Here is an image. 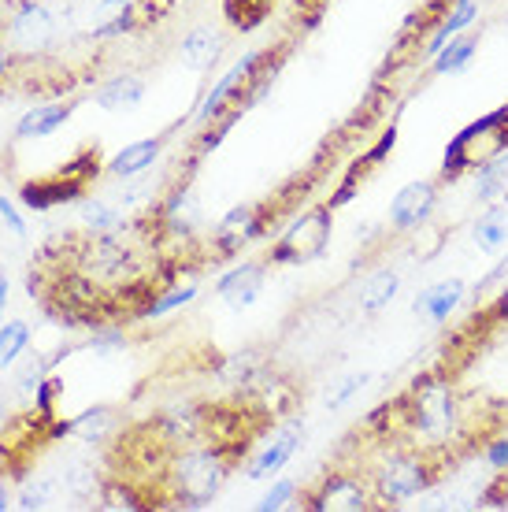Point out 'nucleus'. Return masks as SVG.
Wrapping results in <instances>:
<instances>
[{"instance_id": "nucleus-1", "label": "nucleus", "mask_w": 508, "mask_h": 512, "mask_svg": "<svg viewBox=\"0 0 508 512\" xmlns=\"http://www.w3.org/2000/svg\"><path fill=\"white\" fill-rule=\"evenodd\" d=\"M104 160L97 145H82L67 164H60L49 175H38V179L19 182L15 190V201L26 208V212H52L60 205H78L86 190L97 182V175L104 171Z\"/></svg>"}, {"instance_id": "nucleus-2", "label": "nucleus", "mask_w": 508, "mask_h": 512, "mask_svg": "<svg viewBox=\"0 0 508 512\" xmlns=\"http://www.w3.org/2000/svg\"><path fill=\"white\" fill-rule=\"evenodd\" d=\"M60 442V416L45 412L38 405L12 412L8 423L0 427V472L12 479H26L34 472V461L41 453Z\"/></svg>"}, {"instance_id": "nucleus-3", "label": "nucleus", "mask_w": 508, "mask_h": 512, "mask_svg": "<svg viewBox=\"0 0 508 512\" xmlns=\"http://www.w3.org/2000/svg\"><path fill=\"white\" fill-rule=\"evenodd\" d=\"M505 153H508V104L490 112V116L468 123L457 138L445 145L442 182H457L464 175H475L486 164L501 160Z\"/></svg>"}, {"instance_id": "nucleus-4", "label": "nucleus", "mask_w": 508, "mask_h": 512, "mask_svg": "<svg viewBox=\"0 0 508 512\" xmlns=\"http://www.w3.org/2000/svg\"><path fill=\"white\" fill-rule=\"evenodd\" d=\"M293 505L312 509V512L382 509L379 494H375V483H371L368 468H360V461H338L334 468H327L308 490H297V501H293Z\"/></svg>"}, {"instance_id": "nucleus-5", "label": "nucleus", "mask_w": 508, "mask_h": 512, "mask_svg": "<svg viewBox=\"0 0 508 512\" xmlns=\"http://www.w3.org/2000/svg\"><path fill=\"white\" fill-rule=\"evenodd\" d=\"M331 231H334V205L331 201L312 205L271 242V249L264 256L267 268H290V264H308V260L323 256V249L331 242Z\"/></svg>"}, {"instance_id": "nucleus-6", "label": "nucleus", "mask_w": 508, "mask_h": 512, "mask_svg": "<svg viewBox=\"0 0 508 512\" xmlns=\"http://www.w3.org/2000/svg\"><path fill=\"white\" fill-rule=\"evenodd\" d=\"M4 38H8V49L19 56L45 52V45H52L56 38V15L45 0H15L12 12L4 15Z\"/></svg>"}, {"instance_id": "nucleus-7", "label": "nucleus", "mask_w": 508, "mask_h": 512, "mask_svg": "<svg viewBox=\"0 0 508 512\" xmlns=\"http://www.w3.org/2000/svg\"><path fill=\"white\" fill-rule=\"evenodd\" d=\"M434 205H438V182H408L405 190L390 201V227L394 231H416L431 219Z\"/></svg>"}, {"instance_id": "nucleus-8", "label": "nucleus", "mask_w": 508, "mask_h": 512, "mask_svg": "<svg viewBox=\"0 0 508 512\" xmlns=\"http://www.w3.org/2000/svg\"><path fill=\"white\" fill-rule=\"evenodd\" d=\"M264 279H267V260H249V264H238L234 271H227L223 279L216 282V294L227 301L234 312H242L264 294Z\"/></svg>"}, {"instance_id": "nucleus-9", "label": "nucleus", "mask_w": 508, "mask_h": 512, "mask_svg": "<svg viewBox=\"0 0 508 512\" xmlns=\"http://www.w3.org/2000/svg\"><path fill=\"white\" fill-rule=\"evenodd\" d=\"M301 442H305V427L301 423H290V427H282L279 435L267 442V449L256 457L253 464H249V479H267V475L282 472L286 464H290V457L301 449Z\"/></svg>"}, {"instance_id": "nucleus-10", "label": "nucleus", "mask_w": 508, "mask_h": 512, "mask_svg": "<svg viewBox=\"0 0 508 512\" xmlns=\"http://www.w3.org/2000/svg\"><path fill=\"white\" fill-rule=\"evenodd\" d=\"M164 145H167V134H160V138L134 141V145H127V149H119V153L104 164V171H108V175H115V179H138L141 171H149V167L160 160Z\"/></svg>"}, {"instance_id": "nucleus-11", "label": "nucleus", "mask_w": 508, "mask_h": 512, "mask_svg": "<svg viewBox=\"0 0 508 512\" xmlns=\"http://www.w3.org/2000/svg\"><path fill=\"white\" fill-rule=\"evenodd\" d=\"M75 101H60V104H34L19 123H15V138L19 141H34V138H49L64 127L67 119L75 116Z\"/></svg>"}, {"instance_id": "nucleus-12", "label": "nucleus", "mask_w": 508, "mask_h": 512, "mask_svg": "<svg viewBox=\"0 0 508 512\" xmlns=\"http://www.w3.org/2000/svg\"><path fill=\"white\" fill-rule=\"evenodd\" d=\"M119 431H123V412L115 405H93L71 420V435H78L82 442H97V446H108Z\"/></svg>"}, {"instance_id": "nucleus-13", "label": "nucleus", "mask_w": 508, "mask_h": 512, "mask_svg": "<svg viewBox=\"0 0 508 512\" xmlns=\"http://www.w3.org/2000/svg\"><path fill=\"white\" fill-rule=\"evenodd\" d=\"M219 49H223V41H219L216 30L212 26H197L178 45V60L190 67V71H212L219 60Z\"/></svg>"}, {"instance_id": "nucleus-14", "label": "nucleus", "mask_w": 508, "mask_h": 512, "mask_svg": "<svg viewBox=\"0 0 508 512\" xmlns=\"http://www.w3.org/2000/svg\"><path fill=\"white\" fill-rule=\"evenodd\" d=\"M141 97H145V78L138 75H115L93 93L97 108H104V112H130L141 104Z\"/></svg>"}, {"instance_id": "nucleus-15", "label": "nucleus", "mask_w": 508, "mask_h": 512, "mask_svg": "<svg viewBox=\"0 0 508 512\" xmlns=\"http://www.w3.org/2000/svg\"><path fill=\"white\" fill-rule=\"evenodd\" d=\"M460 301H464V282L445 279V282H434V286H427V290L416 297V312H423V316H431V320L445 323L453 312H457Z\"/></svg>"}, {"instance_id": "nucleus-16", "label": "nucleus", "mask_w": 508, "mask_h": 512, "mask_svg": "<svg viewBox=\"0 0 508 512\" xmlns=\"http://www.w3.org/2000/svg\"><path fill=\"white\" fill-rule=\"evenodd\" d=\"M279 8V0H223V19L238 34H253L256 26H264L271 12Z\"/></svg>"}, {"instance_id": "nucleus-17", "label": "nucleus", "mask_w": 508, "mask_h": 512, "mask_svg": "<svg viewBox=\"0 0 508 512\" xmlns=\"http://www.w3.org/2000/svg\"><path fill=\"white\" fill-rule=\"evenodd\" d=\"M397 290H401L397 271H390V268L375 271V275L364 282V290H360V312H364V316H379L382 308L397 297Z\"/></svg>"}, {"instance_id": "nucleus-18", "label": "nucleus", "mask_w": 508, "mask_h": 512, "mask_svg": "<svg viewBox=\"0 0 508 512\" xmlns=\"http://www.w3.org/2000/svg\"><path fill=\"white\" fill-rule=\"evenodd\" d=\"M475 45H479V41L468 38V34L449 38V45L431 60V75H460V71L475 60Z\"/></svg>"}, {"instance_id": "nucleus-19", "label": "nucleus", "mask_w": 508, "mask_h": 512, "mask_svg": "<svg viewBox=\"0 0 508 512\" xmlns=\"http://www.w3.org/2000/svg\"><path fill=\"white\" fill-rule=\"evenodd\" d=\"M475 242L483 253H497L501 245L508 242V205H490L486 208V216L475 223Z\"/></svg>"}, {"instance_id": "nucleus-20", "label": "nucleus", "mask_w": 508, "mask_h": 512, "mask_svg": "<svg viewBox=\"0 0 508 512\" xmlns=\"http://www.w3.org/2000/svg\"><path fill=\"white\" fill-rule=\"evenodd\" d=\"M26 346H30V323L26 320H12L0 327V372L12 368L15 360L23 357Z\"/></svg>"}, {"instance_id": "nucleus-21", "label": "nucleus", "mask_w": 508, "mask_h": 512, "mask_svg": "<svg viewBox=\"0 0 508 512\" xmlns=\"http://www.w3.org/2000/svg\"><path fill=\"white\" fill-rule=\"evenodd\" d=\"M78 219H82V227H89V231H115V227L127 223V219L119 216V208L104 205V201H93V197H82V201H78Z\"/></svg>"}, {"instance_id": "nucleus-22", "label": "nucleus", "mask_w": 508, "mask_h": 512, "mask_svg": "<svg viewBox=\"0 0 508 512\" xmlns=\"http://www.w3.org/2000/svg\"><path fill=\"white\" fill-rule=\"evenodd\" d=\"M60 479H49V475H38V479H30L26 475V487H23V494L15 498V509H23V512H30V509H45V505H52V498L60 494Z\"/></svg>"}, {"instance_id": "nucleus-23", "label": "nucleus", "mask_w": 508, "mask_h": 512, "mask_svg": "<svg viewBox=\"0 0 508 512\" xmlns=\"http://www.w3.org/2000/svg\"><path fill=\"white\" fill-rule=\"evenodd\" d=\"M52 372V364L45 357H34L30 364H23L19 368V375H15V397L23 401V405H30L34 401V394H38V386L45 383V375Z\"/></svg>"}, {"instance_id": "nucleus-24", "label": "nucleus", "mask_w": 508, "mask_h": 512, "mask_svg": "<svg viewBox=\"0 0 508 512\" xmlns=\"http://www.w3.org/2000/svg\"><path fill=\"white\" fill-rule=\"evenodd\" d=\"M193 297H197V282H175V286H167L164 294L156 297L153 308H149V320H156V316H164V312H171V308H182V305H190Z\"/></svg>"}, {"instance_id": "nucleus-25", "label": "nucleus", "mask_w": 508, "mask_h": 512, "mask_svg": "<svg viewBox=\"0 0 508 512\" xmlns=\"http://www.w3.org/2000/svg\"><path fill=\"white\" fill-rule=\"evenodd\" d=\"M327 8H331V0H297V8H293V26H301V34L316 30L319 19L327 15Z\"/></svg>"}, {"instance_id": "nucleus-26", "label": "nucleus", "mask_w": 508, "mask_h": 512, "mask_svg": "<svg viewBox=\"0 0 508 512\" xmlns=\"http://www.w3.org/2000/svg\"><path fill=\"white\" fill-rule=\"evenodd\" d=\"M368 383H371L368 372H353L349 379H342V383H338V390H334L331 401H327V409H342V405H349V401H353V397L360 394Z\"/></svg>"}, {"instance_id": "nucleus-27", "label": "nucleus", "mask_w": 508, "mask_h": 512, "mask_svg": "<svg viewBox=\"0 0 508 512\" xmlns=\"http://www.w3.org/2000/svg\"><path fill=\"white\" fill-rule=\"evenodd\" d=\"M293 501H297V483H293V479H279V483H275V487L260 498V505H256V509L271 512V509H282V505H293Z\"/></svg>"}, {"instance_id": "nucleus-28", "label": "nucleus", "mask_w": 508, "mask_h": 512, "mask_svg": "<svg viewBox=\"0 0 508 512\" xmlns=\"http://www.w3.org/2000/svg\"><path fill=\"white\" fill-rule=\"evenodd\" d=\"M0 219H4V227H8L15 238H26L23 216H19V208L12 205V197H4V193H0Z\"/></svg>"}, {"instance_id": "nucleus-29", "label": "nucleus", "mask_w": 508, "mask_h": 512, "mask_svg": "<svg viewBox=\"0 0 508 512\" xmlns=\"http://www.w3.org/2000/svg\"><path fill=\"white\" fill-rule=\"evenodd\" d=\"M12 56L15 52L8 49V38H4V15H0V93L8 86V75H12Z\"/></svg>"}, {"instance_id": "nucleus-30", "label": "nucleus", "mask_w": 508, "mask_h": 512, "mask_svg": "<svg viewBox=\"0 0 508 512\" xmlns=\"http://www.w3.org/2000/svg\"><path fill=\"white\" fill-rule=\"evenodd\" d=\"M12 483H15L12 475H4V472H0V512H4V509H12V505H15V501H12Z\"/></svg>"}, {"instance_id": "nucleus-31", "label": "nucleus", "mask_w": 508, "mask_h": 512, "mask_svg": "<svg viewBox=\"0 0 508 512\" xmlns=\"http://www.w3.org/2000/svg\"><path fill=\"white\" fill-rule=\"evenodd\" d=\"M4 301H8V279L0 275V312H4Z\"/></svg>"}, {"instance_id": "nucleus-32", "label": "nucleus", "mask_w": 508, "mask_h": 512, "mask_svg": "<svg viewBox=\"0 0 508 512\" xmlns=\"http://www.w3.org/2000/svg\"><path fill=\"white\" fill-rule=\"evenodd\" d=\"M505 26H508V23H505Z\"/></svg>"}]
</instances>
